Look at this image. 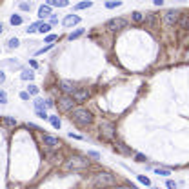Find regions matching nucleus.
Instances as JSON below:
<instances>
[{"instance_id": "obj_1", "label": "nucleus", "mask_w": 189, "mask_h": 189, "mask_svg": "<svg viewBox=\"0 0 189 189\" xmlns=\"http://www.w3.org/2000/svg\"><path fill=\"white\" fill-rule=\"evenodd\" d=\"M71 120L75 122L76 126L86 127V126H91L93 124V115L89 113L87 109H84V107H75L71 111Z\"/></svg>"}, {"instance_id": "obj_36", "label": "nucleus", "mask_w": 189, "mask_h": 189, "mask_svg": "<svg viewBox=\"0 0 189 189\" xmlns=\"http://www.w3.org/2000/svg\"><path fill=\"white\" fill-rule=\"evenodd\" d=\"M20 98H22V100H29V96H31V95L27 93V91H22V93L18 95Z\"/></svg>"}, {"instance_id": "obj_24", "label": "nucleus", "mask_w": 189, "mask_h": 189, "mask_svg": "<svg viewBox=\"0 0 189 189\" xmlns=\"http://www.w3.org/2000/svg\"><path fill=\"white\" fill-rule=\"evenodd\" d=\"M27 93L31 95V96H35V95H38V86H35V84H31V86L27 87Z\"/></svg>"}, {"instance_id": "obj_38", "label": "nucleus", "mask_w": 189, "mask_h": 189, "mask_svg": "<svg viewBox=\"0 0 189 189\" xmlns=\"http://www.w3.org/2000/svg\"><path fill=\"white\" fill-rule=\"evenodd\" d=\"M20 9H22V11H29V4H27V2H22V4H20Z\"/></svg>"}, {"instance_id": "obj_31", "label": "nucleus", "mask_w": 189, "mask_h": 189, "mask_svg": "<svg viewBox=\"0 0 189 189\" xmlns=\"http://www.w3.org/2000/svg\"><path fill=\"white\" fill-rule=\"evenodd\" d=\"M53 47V44H49V46H46V47H42V49H38L37 51V55H42V53H46V51H49Z\"/></svg>"}, {"instance_id": "obj_6", "label": "nucleus", "mask_w": 189, "mask_h": 189, "mask_svg": "<svg viewBox=\"0 0 189 189\" xmlns=\"http://www.w3.org/2000/svg\"><path fill=\"white\" fill-rule=\"evenodd\" d=\"M164 22H166L167 26L178 24V22H180V11H178V9H169V11H166V13H164Z\"/></svg>"}, {"instance_id": "obj_29", "label": "nucleus", "mask_w": 189, "mask_h": 189, "mask_svg": "<svg viewBox=\"0 0 189 189\" xmlns=\"http://www.w3.org/2000/svg\"><path fill=\"white\" fill-rule=\"evenodd\" d=\"M4 124H6V126H17V120H13V118H7V116H6V118H4Z\"/></svg>"}, {"instance_id": "obj_43", "label": "nucleus", "mask_w": 189, "mask_h": 189, "mask_svg": "<svg viewBox=\"0 0 189 189\" xmlns=\"http://www.w3.org/2000/svg\"><path fill=\"white\" fill-rule=\"evenodd\" d=\"M27 127H31V129H35V131H40V129H38L35 124H27Z\"/></svg>"}, {"instance_id": "obj_12", "label": "nucleus", "mask_w": 189, "mask_h": 189, "mask_svg": "<svg viewBox=\"0 0 189 189\" xmlns=\"http://www.w3.org/2000/svg\"><path fill=\"white\" fill-rule=\"evenodd\" d=\"M49 15H51V6L46 4V6H40V7H38V17H40V18H46V17H49Z\"/></svg>"}, {"instance_id": "obj_33", "label": "nucleus", "mask_w": 189, "mask_h": 189, "mask_svg": "<svg viewBox=\"0 0 189 189\" xmlns=\"http://www.w3.org/2000/svg\"><path fill=\"white\" fill-rule=\"evenodd\" d=\"M180 24H182V27H184V29H189V18H187V17H186V18H182Z\"/></svg>"}, {"instance_id": "obj_28", "label": "nucleus", "mask_w": 189, "mask_h": 189, "mask_svg": "<svg viewBox=\"0 0 189 189\" xmlns=\"http://www.w3.org/2000/svg\"><path fill=\"white\" fill-rule=\"evenodd\" d=\"M7 47H11V49H13V47H18V38H11V40L7 42Z\"/></svg>"}, {"instance_id": "obj_26", "label": "nucleus", "mask_w": 189, "mask_h": 189, "mask_svg": "<svg viewBox=\"0 0 189 189\" xmlns=\"http://www.w3.org/2000/svg\"><path fill=\"white\" fill-rule=\"evenodd\" d=\"M138 182H142V184H146V186H151V180H149L147 176H144V175H138Z\"/></svg>"}, {"instance_id": "obj_22", "label": "nucleus", "mask_w": 189, "mask_h": 189, "mask_svg": "<svg viewBox=\"0 0 189 189\" xmlns=\"http://www.w3.org/2000/svg\"><path fill=\"white\" fill-rule=\"evenodd\" d=\"M35 109H37V111L46 109V104H44V100H40V98H37V100H35Z\"/></svg>"}, {"instance_id": "obj_20", "label": "nucleus", "mask_w": 189, "mask_h": 189, "mask_svg": "<svg viewBox=\"0 0 189 189\" xmlns=\"http://www.w3.org/2000/svg\"><path fill=\"white\" fill-rule=\"evenodd\" d=\"M9 22H11V26H20V24H22V17H20V15H13Z\"/></svg>"}, {"instance_id": "obj_47", "label": "nucleus", "mask_w": 189, "mask_h": 189, "mask_svg": "<svg viewBox=\"0 0 189 189\" xmlns=\"http://www.w3.org/2000/svg\"><path fill=\"white\" fill-rule=\"evenodd\" d=\"M151 189H158V187H151Z\"/></svg>"}, {"instance_id": "obj_14", "label": "nucleus", "mask_w": 189, "mask_h": 189, "mask_svg": "<svg viewBox=\"0 0 189 189\" xmlns=\"http://www.w3.org/2000/svg\"><path fill=\"white\" fill-rule=\"evenodd\" d=\"M47 120L51 122V126H53L55 129H60V126H62V122H60V118H58V116H47Z\"/></svg>"}, {"instance_id": "obj_4", "label": "nucleus", "mask_w": 189, "mask_h": 189, "mask_svg": "<svg viewBox=\"0 0 189 189\" xmlns=\"http://www.w3.org/2000/svg\"><path fill=\"white\" fill-rule=\"evenodd\" d=\"M100 135H102L104 138H107V140H113L115 135H116V129H115L113 122H107V120L100 122Z\"/></svg>"}, {"instance_id": "obj_40", "label": "nucleus", "mask_w": 189, "mask_h": 189, "mask_svg": "<svg viewBox=\"0 0 189 189\" xmlns=\"http://www.w3.org/2000/svg\"><path fill=\"white\" fill-rule=\"evenodd\" d=\"M89 156H93V158H98L100 155H98V153H96V151H89Z\"/></svg>"}, {"instance_id": "obj_10", "label": "nucleus", "mask_w": 189, "mask_h": 189, "mask_svg": "<svg viewBox=\"0 0 189 189\" xmlns=\"http://www.w3.org/2000/svg\"><path fill=\"white\" fill-rule=\"evenodd\" d=\"M60 89L64 91V95H73V91H75L76 87L73 86V82H69V80H62V82H60Z\"/></svg>"}, {"instance_id": "obj_18", "label": "nucleus", "mask_w": 189, "mask_h": 189, "mask_svg": "<svg viewBox=\"0 0 189 189\" xmlns=\"http://www.w3.org/2000/svg\"><path fill=\"white\" fill-rule=\"evenodd\" d=\"M122 6V0H111V2H106V7L107 9H113V7H118Z\"/></svg>"}, {"instance_id": "obj_41", "label": "nucleus", "mask_w": 189, "mask_h": 189, "mask_svg": "<svg viewBox=\"0 0 189 189\" xmlns=\"http://www.w3.org/2000/svg\"><path fill=\"white\" fill-rule=\"evenodd\" d=\"M46 107H53V100H46Z\"/></svg>"}, {"instance_id": "obj_9", "label": "nucleus", "mask_w": 189, "mask_h": 189, "mask_svg": "<svg viewBox=\"0 0 189 189\" xmlns=\"http://www.w3.org/2000/svg\"><path fill=\"white\" fill-rule=\"evenodd\" d=\"M71 96L75 98V102H84V100L89 98V91H87V89H78V87H76Z\"/></svg>"}, {"instance_id": "obj_3", "label": "nucleus", "mask_w": 189, "mask_h": 189, "mask_svg": "<svg viewBox=\"0 0 189 189\" xmlns=\"http://www.w3.org/2000/svg\"><path fill=\"white\" fill-rule=\"evenodd\" d=\"M93 184L95 187H111L116 184V176L111 175V173H107V171H100V173H96L93 176Z\"/></svg>"}, {"instance_id": "obj_37", "label": "nucleus", "mask_w": 189, "mask_h": 189, "mask_svg": "<svg viewBox=\"0 0 189 189\" xmlns=\"http://www.w3.org/2000/svg\"><path fill=\"white\" fill-rule=\"evenodd\" d=\"M37 116H40V118H47V113H46V109H42V111H37Z\"/></svg>"}, {"instance_id": "obj_21", "label": "nucleus", "mask_w": 189, "mask_h": 189, "mask_svg": "<svg viewBox=\"0 0 189 189\" xmlns=\"http://www.w3.org/2000/svg\"><path fill=\"white\" fill-rule=\"evenodd\" d=\"M82 35H84V29H76L75 33H71L67 38H69V40H76V38H80Z\"/></svg>"}, {"instance_id": "obj_13", "label": "nucleus", "mask_w": 189, "mask_h": 189, "mask_svg": "<svg viewBox=\"0 0 189 189\" xmlns=\"http://www.w3.org/2000/svg\"><path fill=\"white\" fill-rule=\"evenodd\" d=\"M47 6H57V7H67L69 0H47Z\"/></svg>"}, {"instance_id": "obj_32", "label": "nucleus", "mask_w": 189, "mask_h": 189, "mask_svg": "<svg viewBox=\"0 0 189 189\" xmlns=\"http://www.w3.org/2000/svg\"><path fill=\"white\" fill-rule=\"evenodd\" d=\"M166 186H167V189H176L178 186H176V182H173V180H167L166 182Z\"/></svg>"}, {"instance_id": "obj_42", "label": "nucleus", "mask_w": 189, "mask_h": 189, "mask_svg": "<svg viewBox=\"0 0 189 189\" xmlns=\"http://www.w3.org/2000/svg\"><path fill=\"white\" fill-rule=\"evenodd\" d=\"M153 2H155V6H162V4H164L166 0H153Z\"/></svg>"}, {"instance_id": "obj_16", "label": "nucleus", "mask_w": 189, "mask_h": 189, "mask_svg": "<svg viewBox=\"0 0 189 189\" xmlns=\"http://www.w3.org/2000/svg\"><path fill=\"white\" fill-rule=\"evenodd\" d=\"M91 6H93L91 0H84V2H80V4H76L75 9H87V7H91Z\"/></svg>"}, {"instance_id": "obj_35", "label": "nucleus", "mask_w": 189, "mask_h": 189, "mask_svg": "<svg viewBox=\"0 0 189 189\" xmlns=\"http://www.w3.org/2000/svg\"><path fill=\"white\" fill-rule=\"evenodd\" d=\"M55 40H57V35H47V37H46V42H47V44H51V42H55Z\"/></svg>"}, {"instance_id": "obj_30", "label": "nucleus", "mask_w": 189, "mask_h": 189, "mask_svg": "<svg viewBox=\"0 0 189 189\" xmlns=\"http://www.w3.org/2000/svg\"><path fill=\"white\" fill-rule=\"evenodd\" d=\"M0 104H7V95H6V91H0Z\"/></svg>"}, {"instance_id": "obj_46", "label": "nucleus", "mask_w": 189, "mask_h": 189, "mask_svg": "<svg viewBox=\"0 0 189 189\" xmlns=\"http://www.w3.org/2000/svg\"><path fill=\"white\" fill-rule=\"evenodd\" d=\"M2 31H4V26H2V22H0V33H2Z\"/></svg>"}, {"instance_id": "obj_8", "label": "nucleus", "mask_w": 189, "mask_h": 189, "mask_svg": "<svg viewBox=\"0 0 189 189\" xmlns=\"http://www.w3.org/2000/svg\"><path fill=\"white\" fill-rule=\"evenodd\" d=\"M106 26H107V29H111V31H122V29H126L127 20H124V18H111Z\"/></svg>"}, {"instance_id": "obj_15", "label": "nucleus", "mask_w": 189, "mask_h": 189, "mask_svg": "<svg viewBox=\"0 0 189 189\" xmlns=\"http://www.w3.org/2000/svg\"><path fill=\"white\" fill-rule=\"evenodd\" d=\"M131 18H133V22L140 24V22H144V15H142L140 11H133V13H131Z\"/></svg>"}, {"instance_id": "obj_23", "label": "nucleus", "mask_w": 189, "mask_h": 189, "mask_svg": "<svg viewBox=\"0 0 189 189\" xmlns=\"http://www.w3.org/2000/svg\"><path fill=\"white\" fill-rule=\"evenodd\" d=\"M155 173H156L158 176H169V175H171V171L169 169H164V167H162V169H160V167H158V169H155Z\"/></svg>"}, {"instance_id": "obj_44", "label": "nucleus", "mask_w": 189, "mask_h": 189, "mask_svg": "<svg viewBox=\"0 0 189 189\" xmlns=\"http://www.w3.org/2000/svg\"><path fill=\"white\" fill-rule=\"evenodd\" d=\"M29 66H31V67H38V64L35 62V60H31V62H29Z\"/></svg>"}, {"instance_id": "obj_27", "label": "nucleus", "mask_w": 189, "mask_h": 189, "mask_svg": "<svg viewBox=\"0 0 189 189\" xmlns=\"http://www.w3.org/2000/svg\"><path fill=\"white\" fill-rule=\"evenodd\" d=\"M153 20H155V18H153V15H151V13H146V17H144V24L151 26V24H153Z\"/></svg>"}, {"instance_id": "obj_19", "label": "nucleus", "mask_w": 189, "mask_h": 189, "mask_svg": "<svg viewBox=\"0 0 189 189\" xmlns=\"http://www.w3.org/2000/svg\"><path fill=\"white\" fill-rule=\"evenodd\" d=\"M40 26H42V22H35V24H31V26H29L26 31H27V33H35V31H38V29H40Z\"/></svg>"}, {"instance_id": "obj_25", "label": "nucleus", "mask_w": 189, "mask_h": 189, "mask_svg": "<svg viewBox=\"0 0 189 189\" xmlns=\"http://www.w3.org/2000/svg\"><path fill=\"white\" fill-rule=\"evenodd\" d=\"M49 29H51V24H46V22H42V26H40V29H38V31H40V33H47Z\"/></svg>"}, {"instance_id": "obj_7", "label": "nucleus", "mask_w": 189, "mask_h": 189, "mask_svg": "<svg viewBox=\"0 0 189 189\" xmlns=\"http://www.w3.org/2000/svg\"><path fill=\"white\" fill-rule=\"evenodd\" d=\"M42 142L47 149H60V146H62L57 136H51V135H42Z\"/></svg>"}, {"instance_id": "obj_45", "label": "nucleus", "mask_w": 189, "mask_h": 189, "mask_svg": "<svg viewBox=\"0 0 189 189\" xmlns=\"http://www.w3.org/2000/svg\"><path fill=\"white\" fill-rule=\"evenodd\" d=\"M4 80H6V75H4V73H2V71H0V84H2V82H4Z\"/></svg>"}, {"instance_id": "obj_17", "label": "nucleus", "mask_w": 189, "mask_h": 189, "mask_svg": "<svg viewBox=\"0 0 189 189\" xmlns=\"http://www.w3.org/2000/svg\"><path fill=\"white\" fill-rule=\"evenodd\" d=\"M22 80H33V76H35V73H33V71H29V69H24V71H22Z\"/></svg>"}, {"instance_id": "obj_11", "label": "nucleus", "mask_w": 189, "mask_h": 189, "mask_svg": "<svg viewBox=\"0 0 189 189\" xmlns=\"http://www.w3.org/2000/svg\"><path fill=\"white\" fill-rule=\"evenodd\" d=\"M78 22H80V17H78V15H67L62 24H64L66 27H73V26H76Z\"/></svg>"}, {"instance_id": "obj_5", "label": "nucleus", "mask_w": 189, "mask_h": 189, "mask_svg": "<svg viewBox=\"0 0 189 189\" xmlns=\"http://www.w3.org/2000/svg\"><path fill=\"white\" fill-rule=\"evenodd\" d=\"M75 106H76V102L71 95H64V96L58 98V107H60L62 111H66V113H67V111H73Z\"/></svg>"}, {"instance_id": "obj_2", "label": "nucleus", "mask_w": 189, "mask_h": 189, "mask_svg": "<svg viewBox=\"0 0 189 189\" xmlns=\"http://www.w3.org/2000/svg\"><path fill=\"white\" fill-rule=\"evenodd\" d=\"M91 166V160L84 158V156H71L64 162V169L66 171H80V169H87Z\"/></svg>"}, {"instance_id": "obj_34", "label": "nucleus", "mask_w": 189, "mask_h": 189, "mask_svg": "<svg viewBox=\"0 0 189 189\" xmlns=\"http://www.w3.org/2000/svg\"><path fill=\"white\" fill-rule=\"evenodd\" d=\"M135 158H136V162H146V156H144V155H140V153H136V155H135Z\"/></svg>"}, {"instance_id": "obj_39", "label": "nucleus", "mask_w": 189, "mask_h": 189, "mask_svg": "<svg viewBox=\"0 0 189 189\" xmlns=\"http://www.w3.org/2000/svg\"><path fill=\"white\" fill-rule=\"evenodd\" d=\"M49 17H51V18H49V24H51V26H53V24H57V22H58L55 15H49Z\"/></svg>"}]
</instances>
